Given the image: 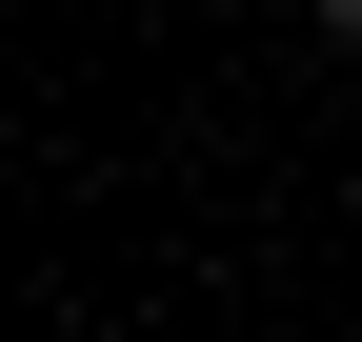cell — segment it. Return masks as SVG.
<instances>
[{
    "instance_id": "1",
    "label": "cell",
    "mask_w": 362,
    "mask_h": 342,
    "mask_svg": "<svg viewBox=\"0 0 362 342\" xmlns=\"http://www.w3.org/2000/svg\"><path fill=\"white\" fill-rule=\"evenodd\" d=\"M322 40H362V0H322Z\"/></svg>"
}]
</instances>
